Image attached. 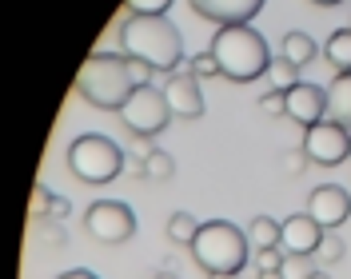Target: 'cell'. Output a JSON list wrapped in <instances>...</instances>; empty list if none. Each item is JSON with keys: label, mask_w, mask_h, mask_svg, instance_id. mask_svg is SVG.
Listing matches in <instances>:
<instances>
[{"label": "cell", "mask_w": 351, "mask_h": 279, "mask_svg": "<svg viewBox=\"0 0 351 279\" xmlns=\"http://www.w3.org/2000/svg\"><path fill=\"white\" fill-rule=\"evenodd\" d=\"M152 279H180V276H172V271H160V276H152Z\"/></svg>", "instance_id": "e575fe53"}, {"label": "cell", "mask_w": 351, "mask_h": 279, "mask_svg": "<svg viewBox=\"0 0 351 279\" xmlns=\"http://www.w3.org/2000/svg\"><path fill=\"white\" fill-rule=\"evenodd\" d=\"M120 120H124V128H128L132 136L156 140L160 132L168 128V120H172V108H168L164 88H136L132 100L120 108Z\"/></svg>", "instance_id": "8992f818"}, {"label": "cell", "mask_w": 351, "mask_h": 279, "mask_svg": "<svg viewBox=\"0 0 351 279\" xmlns=\"http://www.w3.org/2000/svg\"><path fill=\"white\" fill-rule=\"evenodd\" d=\"M128 60V76L136 88H152V68L144 64V60H132V56H124Z\"/></svg>", "instance_id": "4dcf8cb0"}, {"label": "cell", "mask_w": 351, "mask_h": 279, "mask_svg": "<svg viewBox=\"0 0 351 279\" xmlns=\"http://www.w3.org/2000/svg\"><path fill=\"white\" fill-rule=\"evenodd\" d=\"M68 215H72V204H68L64 195H52V208H48V219H52V223H64Z\"/></svg>", "instance_id": "1f68e13d"}, {"label": "cell", "mask_w": 351, "mask_h": 279, "mask_svg": "<svg viewBox=\"0 0 351 279\" xmlns=\"http://www.w3.org/2000/svg\"><path fill=\"white\" fill-rule=\"evenodd\" d=\"M260 112L263 116H271V120H276V116H287V96L271 88L267 96H260Z\"/></svg>", "instance_id": "4316f807"}, {"label": "cell", "mask_w": 351, "mask_h": 279, "mask_svg": "<svg viewBox=\"0 0 351 279\" xmlns=\"http://www.w3.org/2000/svg\"><path fill=\"white\" fill-rule=\"evenodd\" d=\"M343 252H348V243H343V236L339 232H324V239H319V247H315V263L319 267H331V263H339L343 259Z\"/></svg>", "instance_id": "d6986e66"}, {"label": "cell", "mask_w": 351, "mask_h": 279, "mask_svg": "<svg viewBox=\"0 0 351 279\" xmlns=\"http://www.w3.org/2000/svg\"><path fill=\"white\" fill-rule=\"evenodd\" d=\"M48 208H52V192H48V184H36V188H32V204H28L32 223H44V219H48Z\"/></svg>", "instance_id": "603a6c76"}, {"label": "cell", "mask_w": 351, "mask_h": 279, "mask_svg": "<svg viewBox=\"0 0 351 279\" xmlns=\"http://www.w3.org/2000/svg\"><path fill=\"white\" fill-rule=\"evenodd\" d=\"M324 56L335 76H351V28H335L324 44Z\"/></svg>", "instance_id": "9a60e30c"}, {"label": "cell", "mask_w": 351, "mask_h": 279, "mask_svg": "<svg viewBox=\"0 0 351 279\" xmlns=\"http://www.w3.org/2000/svg\"><path fill=\"white\" fill-rule=\"evenodd\" d=\"M311 279H328V271H324V267H315V276Z\"/></svg>", "instance_id": "d590c367"}, {"label": "cell", "mask_w": 351, "mask_h": 279, "mask_svg": "<svg viewBox=\"0 0 351 279\" xmlns=\"http://www.w3.org/2000/svg\"><path fill=\"white\" fill-rule=\"evenodd\" d=\"M328 120L351 132V76H335L328 88Z\"/></svg>", "instance_id": "5bb4252c"}, {"label": "cell", "mask_w": 351, "mask_h": 279, "mask_svg": "<svg viewBox=\"0 0 351 279\" xmlns=\"http://www.w3.org/2000/svg\"><path fill=\"white\" fill-rule=\"evenodd\" d=\"M280 239H284V223H276L271 215H256V219L247 223V243H252V252L280 247Z\"/></svg>", "instance_id": "2e32d148"}, {"label": "cell", "mask_w": 351, "mask_h": 279, "mask_svg": "<svg viewBox=\"0 0 351 279\" xmlns=\"http://www.w3.org/2000/svg\"><path fill=\"white\" fill-rule=\"evenodd\" d=\"M120 52L132 60H144L152 72H180L184 56V36L168 16H128L120 28Z\"/></svg>", "instance_id": "6da1fadb"}, {"label": "cell", "mask_w": 351, "mask_h": 279, "mask_svg": "<svg viewBox=\"0 0 351 279\" xmlns=\"http://www.w3.org/2000/svg\"><path fill=\"white\" fill-rule=\"evenodd\" d=\"M307 215H311L324 232H339L351 219V195L343 192V188H335V184H324V188H315L311 199H307Z\"/></svg>", "instance_id": "9c48e42d"}, {"label": "cell", "mask_w": 351, "mask_h": 279, "mask_svg": "<svg viewBox=\"0 0 351 279\" xmlns=\"http://www.w3.org/2000/svg\"><path fill=\"white\" fill-rule=\"evenodd\" d=\"M287 96V120L291 124H300V128H315L319 120H328V88L319 84H300L291 88V92H284Z\"/></svg>", "instance_id": "30bf717a"}, {"label": "cell", "mask_w": 351, "mask_h": 279, "mask_svg": "<svg viewBox=\"0 0 351 279\" xmlns=\"http://www.w3.org/2000/svg\"><path fill=\"white\" fill-rule=\"evenodd\" d=\"M319 239H324V228H319L307 212H295V215L284 219V239H280V247H284L287 256H315Z\"/></svg>", "instance_id": "4fadbf2b"}, {"label": "cell", "mask_w": 351, "mask_h": 279, "mask_svg": "<svg viewBox=\"0 0 351 279\" xmlns=\"http://www.w3.org/2000/svg\"><path fill=\"white\" fill-rule=\"evenodd\" d=\"M84 232L96 243H128L136 236V215H132L128 204H120V199H96L92 208L84 212Z\"/></svg>", "instance_id": "52a82bcc"}, {"label": "cell", "mask_w": 351, "mask_h": 279, "mask_svg": "<svg viewBox=\"0 0 351 279\" xmlns=\"http://www.w3.org/2000/svg\"><path fill=\"white\" fill-rule=\"evenodd\" d=\"M284 247H267V252H256V267L260 271H280L284 267Z\"/></svg>", "instance_id": "83f0119b"}, {"label": "cell", "mask_w": 351, "mask_h": 279, "mask_svg": "<svg viewBox=\"0 0 351 279\" xmlns=\"http://www.w3.org/2000/svg\"><path fill=\"white\" fill-rule=\"evenodd\" d=\"M260 279H284V271H260Z\"/></svg>", "instance_id": "836d02e7"}, {"label": "cell", "mask_w": 351, "mask_h": 279, "mask_svg": "<svg viewBox=\"0 0 351 279\" xmlns=\"http://www.w3.org/2000/svg\"><path fill=\"white\" fill-rule=\"evenodd\" d=\"M76 92L92 108L120 112L132 100V92H136V84H132V76H128V60L124 56H112V52H92L84 64H80Z\"/></svg>", "instance_id": "277c9868"}, {"label": "cell", "mask_w": 351, "mask_h": 279, "mask_svg": "<svg viewBox=\"0 0 351 279\" xmlns=\"http://www.w3.org/2000/svg\"><path fill=\"white\" fill-rule=\"evenodd\" d=\"M267 76H271V84L276 92H291V88L300 84V68L284 60V56H271V68H267Z\"/></svg>", "instance_id": "ffe728a7"}, {"label": "cell", "mask_w": 351, "mask_h": 279, "mask_svg": "<svg viewBox=\"0 0 351 279\" xmlns=\"http://www.w3.org/2000/svg\"><path fill=\"white\" fill-rule=\"evenodd\" d=\"M188 64V72L196 76V80H212V76H219V64L212 52H199V56H192V60H184Z\"/></svg>", "instance_id": "cb8c5ba5"}, {"label": "cell", "mask_w": 351, "mask_h": 279, "mask_svg": "<svg viewBox=\"0 0 351 279\" xmlns=\"http://www.w3.org/2000/svg\"><path fill=\"white\" fill-rule=\"evenodd\" d=\"M64 160H68V172L80 184H88V188H104V184H112L124 172V148L116 140H108V136H100V132L76 136L68 144Z\"/></svg>", "instance_id": "5b68a950"}, {"label": "cell", "mask_w": 351, "mask_h": 279, "mask_svg": "<svg viewBox=\"0 0 351 279\" xmlns=\"http://www.w3.org/2000/svg\"><path fill=\"white\" fill-rule=\"evenodd\" d=\"M56 279H100V276H92V271H84V267H72V271H60Z\"/></svg>", "instance_id": "d6a6232c"}, {"label": "cell", "mask_w": 351, "mask_h": 279, "mask_svg": "<svg viewBox=\"0 0 351 279\" xmlns=\"http://www.w3.org/2000/svg\"><path fill=\"white\" fill-rule=\"evenodd\" d=\"M284 279H311L315 276V259L311 256H284Z\"/></svg>", "instance_id": "7402d4cb"}, {"label": "cell", "mask_w": 351, "mask_h": 279, "mask_svg": "<svg viewBox=\"0 0 351 279\" xmlns=\"http://www.w3.org/2000/svg\"><path fill=\"white\" fill-rule=\"evenodd\" d=\"M168 8H172V0H132L128 8V16H168Z\"/></svg>", "instance_id": "d4e9b609"}, {"label": "cell", "mask_w": 351, "mask_h": 279, "mask_svg": "<svg viewBox=\"0 0 351 279\" xmlns=\"http://www.w3.org/2000/svg\"><path fill=\"white\" fill-rule=\"evenodd\" d=\"M164 96H168V108H172L176 120H199L204 116V92H199V80L192 72H172L164 84Z\"/></svg>", "instance_id": "8fae6325"}, {"label": "cell", "mask_w": 351, "mask_h": 279, "mask_svg": "<svg viewBox=\"0 0 351 279\" xmlns=\"http://www.w3.org/2000/svg\"><path fill=\"white\" fill-rule=\"evenodd\" d=\"M172 175H176V160H172L164 148L152 151V160L144 164V180H152V184H168Z\"/></svg>", "instance_id": "44dd1931"}, {"label": "cell", "mask_w": 351, "mask_h": 279, "mask_svg": "<svg viewBox=\"0 0 351 279\" xmlns=\"http://www.w3.org/2000/svg\"><path fill=\"white\" fill-rule=\"evenodd\" d=\"M307 164H311V160H307V151H304V148L284 151V172H287V175H304V172H307Z\"/></svg>", "instance_id": "f1b7e54d"}, {"label": "cell", "mask_w": 351, "mask_h": 279, "mask_svg": "<svg viewBox=\"0 0 351 279\" xmlns=\"http://www.w3.org/2000/svg\"><path fill=\"white\" fill-rule=\"evenodd\" d=\"M208 52L216 56L219 76H228L236 84H252V80H260L263 72L271 68L267 40H263L252 24H243V28H219L216 36H212V48Z\"/></svg>", "instance_id": "7a4b0ae2"}, {"label": "cell", "mask_w": 351, "mask_h": 279, "mask_svg": "<svg viewBox=\"0 0 351 279\" xmlns=\"http://www.w3.org/2000/svg\"><path fill=\"white\" fill-rule=\"evenodd\" d=\"M199 228H204V223H199L192 212H172L168 223H164V232H168V239H172L176 247H192V239L199 236Z\"/></svg>", "instance_id": "ac0fdd59"}, {"label": "cell", "mask_w": 351, "mask_h": 279, "mask_svg": "<svg viewBox=\"0 0 351 279\" xmlns=\"http://www.w3.org/2000/svg\"><path fill=\"white\" fill-rule=\"evenodd\" d=\"M260 8H263L260 0H196L192 4L196 16L219 24V28H243V24H252V16Z\"/></svg>", "instance_id": "7c38bea8"}, {"label": "cell", "mask_w": 351, "mask_h": 279, "mask_svg": "<svg viewBox=\"0 0 351 279\" xmlns=\"http://www.w3.org/2000/svg\"><path fill=\"white\" fill-rule=\"evenodd\" d=\"M36 228H40V223H36ZM40 243L48 247V252H64L68 236L60 232V223H52V228H40Z\"/></svg>", "instance_id": "f546056e"}, {"label": "cell", "mask_w": 351, "mask_h": 279, "mask_svg": "<svg viewBox=\"0 0 351 279\" xmlns=\"http://www.w3.org/2000/svg\"><path fill=\"white\" fill-rule=\"evenodd\" d=\"M152 151H160V148H156V144L148 140V136H132V144H128L132 164H128V168H144V164L152 160Z\"/></svg>", "instance_id": "484cf974"}, {"label": "cell", "mask_w": 351, "mask_h": 279, "mask_svg": "<svg viewBox=\"0 0 351 279\" xmlns=\"http://www.w3.org/2000/svg\"><path fill=\"white\" fill-rule=\"evenodd\" d=\"M304 151L319 168H339L343 160H351V132H343L335 120H319L304 132Z\"/></svg>", "instance_id": "ba28073f"}, {"label": "cell", "mask_w": 351, "mask_h": 279, "mask_svg": "<svg viewBox=\"0 0 351 279\" xmlns=\"http://www.w3.org/2000/svg\"><path fill=\"white\" fill-rule=\"evenodd\" d=\"M280 56H284V60H291L295 68H304V64H311V60L319 56V48H315V40H311L307 32H287Z\"/></svg>", "instance_id": "e0dca14e"}, {"label": "cell", "mask_w": 351, "mask_h": 279, "mask_svg": "<svg viewBox=\"0 0 351 279\" xmlns=\"http://www.w3.org/2000/svg\"><path fill=\"white\" fill-rule=\"evenodd\" d=\"M247 252H252L247 232H240L228 219H208L199 228V236L192 239V259H196L199 271H208L212 279L240 276L243 267H247Z\"/></svg>", "instance_id": "3957f363"}]
</instances>
